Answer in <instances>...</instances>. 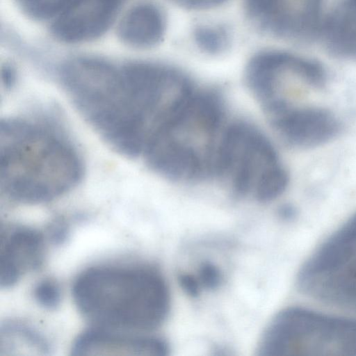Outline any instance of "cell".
I'll use <instances>...</instances> for the list:
<instances>
[{
	"label": "cell",
	"instance_id": "obj_1",
	"mask_svg": "<svg viewBox=\"0 0 356 356\" xmlns=\"http://www.w3.org/2000/svg\"><path fill=\"white\" fill-rule=\"evenodd\" d=\"M76 108L119 153L143 154L156 131L195 90L181 70L153 62L118 66L104 59L72 58L59 70Z\"/></svg>",
	"mask_w": 356,
	"mask_h": 356
},
{
	"label": "cell",
	"instance_id": "obj_2",
	"mask_svg": "<svg viewBox=\"0 0 356 356\" xmlns=\"http://www.w3.org/2000/svg\"><path fill=\"white\" fill-rule=\"evenodd\" d=\"M83 167L71 141L51 124L6 118L0 125L1 190L23 204L52 201L73 189Z\"/></svg>",
	"mask_w": 356,
	"mask_h": 356
},
{
	"label": "cell",
	"instance_id": "obj_3",
	"mask_svg": "<svg viewBox=\"0 0 356 356\" xmlns=\"http://www.w3.org/2000/svg\"><path fill=\"white\" fill-rule=\"evenodd\" d=\"M72 296L79 312L100 328L149 331L167 317L170 295L156 270L141 266H100L81 273Z\"/></svg>",
	"mask_w": 356,
	"mask_h": 356
},
{
	"label": "cell",
	"instance_id": "obj_4",
	"mask_svg": "<svg viewBox=\"0 0 356 356\" xmlns=\"http://www.w3.org/2000/svg\"><path fill=\"white\" fill-rule=\"evenodd\" d=\"M223 96L215 89H195L147 144L143 154L159 175L194 182L215 176L228 126Z\"/></svg>",
	"mask_w": 356,
	"mask_h": 356
},
{
	"label": "cell",
	"instance_id": "obj_5",
	"mask_svg": "<svg viewBox=\"0 0 356 356\" xmlns=\"http://www.w3.org/2000/svg\"><path fill=\"white\" fill-rule=\"evenodd\" d=\"M215 176L239 197L271 202L285 191L288 175L274 145L245 121L229 124L220 145Z\"/></svg>",
	"mask_w": 356,
	"mask_h": 356
},
{
	"label": "cell",
	"instance_id": "obj_6",
	"mask_svg": "<svg viewBox=\"0 0 356 356\" xmlns=\"http://www.w3.org/2000/svg\"><path fill=\"white\" fill-rule=\"evenodd\" d=\"M259 356L356 355V319L302 307L277 313L265 327Z\"/></svg>",
	"mask_w": 356,
	"mask_h": 356
},
{
	"label": "cell",
	"instance_id": "obj_7",
	"mask_svg": "<svg viewBox=\"0 0 356 356\" xmlns=\"http://www.w3.org/2000/svg\"><path fill=\"white\" fill-rule=\"evenodd\" d=\"M297 285L314 299L356 311V213L305 262Z\"/></svg>",
	"mask_w": 356,
	"mask_h": 356
},
{
	"label": "cell",
	"instance_id": "obj_8",
	"mask_svg": "<svg viewBox=\"0 0 356 356\" xmlns=\"http://www.w3.org/2000/svg\"><path fill=\"white\" fill-rule=\"evenodd\" d=\"M321 0H244L255 26L266 33L286 38L309 34L316 27Z\"/></svg>",
	"mask_w": 356,
	"mask_h": 356
},
{
	"label": "cell",
	"instance_id": "obj_9",
	"mask_svg": "<svg viewBox=\"0 0 356 356\" xmlns=\"http://www.w3.org/2000/svg\"><path fill=\"white\" fill-rule=\"evenodd\" d=\"M124 0H74L54 17L53 35L65 43L98 38L114 21Z\"/></svg>",
	"mask_w": 356,
	"mask_h": 356
},
{
	"label": "cell",
	"instance_id": "obj_10",
	"mask_svg": "<svg viewBox=\"0 0 356 356\" xmlns=\"http://www.w3.org/2000/svg\"><path fill=\"white\" fill-rule=\"evenodd\" d=\"M43 256V236L36 229L21 226L1 232V288L12 287L24 274L38 268Z\"/></svg>",
	"mask_w": 356,
	"mask_h": 356
},
{
	"label": "cell",
	"instance_id": "obj_11",
	"mask_svg": "<svg viewBox=\"0 0 356 356\" xmlns=\"http://www.w3.org/2000/svg\"><path fill=\"white\" fill-rule=\"evenodd\" d=\"M124 332L100 327L86 331L74 341L72 354L147 356H163L168 354V345L163 339L154 336Z\"/></svg>",
	"mask_w": 356,
	"mask_h": 356
},
{
	"label": "cell",
	"instance_id": "obj_12",
	"mask_svg": "<svg viewBox=\"0 0 356 356\" xmlns=\"http://www.w3.org/2000/svg\"><path fill=\"white\" fill-rule=\"evenodd\" d=\"M288 143L302 147L315 146L330 140L339 124L328 111L299 106L270 122Z\"/></svg>",
	"mask_w": 356,
	"mask_h": 356
},
{
	"label": "cell",
	"instance_id": "obj_13",
	"mask_svg": "<svg viewBox=\"0 0 356 356\" xmlns=\"http://www.w3.org/2000/svg\"><path fill=\"white\" fill-rule=\"evenodd\" d=\"M165 19L163 11L154 3L143 2L131 8L118 29L122 42L135 48L152 47L163 40Z\"/></svg>",
	"mask_w": 356,
	"mask_h": 356
},
{
	"label": "cell",
	"instance_id": "obj_14",
	"mask_svg": "<svg viewBox=\"0 0 356 356\" xmlns=\"http://www.w3.org/2000/svg\"><path fill=\"white\" fill-rule=\"evenodd\" d=\"M48 355L51 350L47 339L37 330L18 322H5L1 325L0 355H15L17 351Z\"/></svg>",
	"mask_w": 356,
	"mask_h": 356
},
{
	"label": "cell",
	"instance_id": "obj_15",
	"mask_svg": "<svg viewBox=\"0 0 356 356\" xmlns=\"http://www.w3.org/2000/svg\"><path fill=\"white\" fill-rule=\"evenodd\" d=\"M193 38L197 47L204 53L218 54L229 44L228 31L220 25H200L194 31Z\"/></svg>",
	"mask_w": 356,
	"mask_h": 356
},
{
	"label": "cell",
	"instance_id": "obj_16",
	"mask_svg": "<svg viewBox=\"0 0 356 356\" xmlns=\"http://www.w3.org/2000/svg\"><path fill=\"white\" fill-rule=\"evenodd\" d=\"M74 0H16L21 10L36 19L54 17Z\"/></svg>",
	"mask_w": 356,
	"mask_h": 356
},
{
	"label": "cell",
	"instance_id": "obj_17",
	"mask_svg": "<svg viewBox=\"0 0 356 356\" xmlns=\"http://www.w3.org/2000/svg\"><path fill=\"white\" fill-rule=\"evenodd\" d=\"M37 303L47 309H55L61 301V290L54 280L46 279L39 282L33 290Z\"/></svg>",
	"mask_w": 356,
	"mask_h": 356
},
{
	"label": "cell",
	"instance_id": "obj_18",
	"mask_svg": "<svg viewBox=\"0 0 356 356\" xmlns=\"http://www.w3.org/2000/svg\"><path fill=\"white\" fill-rule=\"evenodd\" d=\"M197 277L201 286L208 289L218 288L222 280L218 267L210 262H204L200 265Z\"/></svg>",
	"mask_w": 356,
	"mask_h": 356
},
{
	"label": "cell",
	"instance_id": "obj_19",
	"mask_svg": "<svg viewBox=\"0 0 356 356\" xmlns=\"http://www.w3.org/2000/svg\"><path fill=\"white\" fill-rule=\"evenodd\" d=\"M179 284L182 290L191 297H197L201 290V284L197 277L188 273H182L179 277Z\"/></svg>",
	"mask_w": 356,
	"mask_h": 356
},
{
	"label": "cell",
	"instance_id": "obj_20",
	"mask_svg": "<svg viewBox=\"0 0 356 356\" xmlns=\"http://www.w3.org/2000/svg\"><path fill=\"white\" fill-rule=\"evenodd\" d=\"M175 4L188 10H204L216 7L226 0H170Z\"/></svg>",
	"mask_w": 356,
	"mask_h": 356
},
{
	"label": "cell",
	"instance_id": "obj_21",
	"mask_svg": "<svg viewBox=\"0 0 356 356\" xmlns=\"http://www.w3.org/2000/svg\"><path fill=\"white\" fill-rule=\"evenodd\" d=\"M1 81L6 89L11 88L16 81V72L10 65L6 64L1 69Z\"/></svg>",
	"mask_w": 356,
	"mask_h": 356
},
{
	"label": "cell",
	"instance_id": "obj_22",
	"mask_svg": "<svg viewBox=\"0 0 356 356\" xmlns=\"http://www.w3.org/2000/svg\"><path fill=\"white\" fill-rule=\"evenodd\" d=\"M67 228L63 225H56L51 232V239L55 244L63 243L67 238Z\"/></svg>",
	"mask_w": 356,
	"mask_h": 356
},
{
	"label": "cell",
	"instance_id": "obj_23",
	"mask_svg": "<svg viewBox=\"0 0 356 356\" xmlns=\"http://www.w3.org/2000/svg\"><path fill=\"white\" fill-rule=\"evenodd\" d=\"M349 15L356 29V0H346Z\"/></svg>",
	"mask_w": 356,
	"mask_h": 356
}]
</instances>
